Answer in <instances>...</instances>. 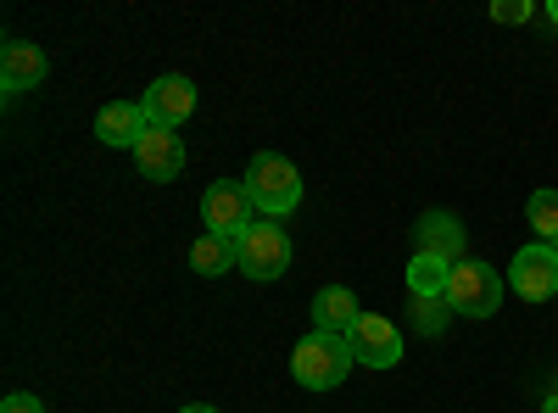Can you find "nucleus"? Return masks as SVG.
Instances as JSON below:
<instances>
[{
    "label": "nucleus",
    "mask_w": 558,
    "mask_h": 413,
    "mask_svg": "<svg viewBox=\"0 0 558 413\" xmlns=\"http://www.w3.org/2000/svg\"><path fill=\"white\" fill-rule=\"evenodd\" d=\"M235 257H241V274L246 280H279L291 268V235L279 223H252L246 235L235 241Z\"/></svg>",
    "instance_id": "39448f33"
},
{
    "label": "nucleus",
    "mask_w": 558,
    "mask_h": 413,
    "mask_svg": "<svg viewBox=\"0 0 558 413\" xmlns=\"http://www.w3.org/2000/svg\"><path fill=\"white\" fill-rule=\"evenodd\" d=\"M413 235H418V252H430V257H447V263H463V223L452 212H425L413 223Z\"/></svg>",
    "instance_id": "ddd939ff"
},
{
    "label": "nucleus",
    "mask_w": 558,
    "mask_h": 413,
    "mask_svg": "<svg viewBox=\"0 0 558 413\" xmlns=\"http://www.w3.org/2000/svg\"><path fill=\"white\" fill-rule=\"evenodd\" d=\"M146 129H151V118H146L140 101H112V107L96 112V141L112 146V151H123V146L134 151L140 141H146Z\"/></svg>",
    "instance_id": "9d476101"
},
{
    "label": "nucleus",
    "mask_w": 558,
    "mask_h": 413,
    "mask_svg": "<svg viewBox=\"0 0 558 413\" xmlns=\"http://www.w3.org/2000/svg\"><path fill=\"white\" fill-rule=\"evenodd\" d=\"M347 347H352V363H363V369H397L402 363V336L380 313H363L347 336Z\"/></svg>",
    "instance_id": "0eeeda50"
},
{
    "label": "nucleus",
    "mask_w": 558,
    "mask_h": 413,
    "mask_svg": "<svg viewBox=\"0 0 558 413\" xmlns=\"http://www.w3.org/2000/svg\"><path fill=\"white\" fill-rule=\"evenodd\" d=\"M492 17L497 23H531V0H497Z\"/></svg>",
    "instance_id": "a211bd4d"
},
{
    "label": "nucleus",
    "mask_w": 558,
    "mask_h": 413,
    "mask_svg": "<svg viewBox=\"0 0 558 413\" xmlns=\"http://www.w3.org/2000/svg\"><path fill=\"white\" fill-rule=\"evenodd\" d=\"M553 252H558V241H553Z\"/></svg>",
    "instance_id": "5701e85b"
},
{
    "label": "nucleus",
    "mask_w": 558,
    "mask_h": 413,
    "mask_svg": "<svg viewBox=\"0 0 558 413\" xmlns=\"http://www.w3.org/2000/svg\"><path fill=\"white\" fill-rule=\"evenodd\" d=\"M179 413H218V408H202V402H196V408H179Z\"/></svg>",
    "instance_id": "412c9836"
},
{
    "label": "nucleus",
    "mask_w": 558,
    "mask_h": 413,
    "mask_svg": "<svg viewBox=\"0 0 558 413\" xmlns=\"http://www.w3.org/2000/svg\"><path fill=\"white\" fill-rule=\"evenodd\" d=\"M140 107H146V118H151L157 129H179L184 118L196 112V84L184 78V73H162V78L146 89V101H140Z\"/></svg>",
    "instance_id": "6e6552de"
},
{
    "label": "nucleus",
    "mask_w": 558,
    "mask_h": 413,
    "mask_svg": "<svg viewBox=\"0 0 558 413\" xmlns=\"http://www.w3.org/2000/svg\"><path fill=\"white\" fill-rule=\"evenodd\" d=\"M447 296H436V302H413V330L418 336H441V325H447Z\"/></svg>",
    "instance_id": "f3484780"
},
{
    "label": "nucleus",
    "mask_w": 558,
    "mask_h": 413,
    "mask_svg": "<svg viewBox=\"0 0 558 413\" xmlns=\"http://www.w3.org/2000/svg\"><path fill=\"white\" fill-rule=\"evenodd\" d=\"M0 413H45V402L34 391H12L7 402H0Z\"/></svg>",
    "instance_id": "6ab92c4d"
},
{
    "label": "nucleus",
    "mask_w": 558,
    "mask_h": 413,
    "mask_svg": "<svg viewBox=\"0 0 558 413\" xmlns=\"http://www.w3.org/2000/svg\"><path fill=\"white\" fill-rule=\"evenodd\" d=\"M447 307L463 318H492L502 307V274L481 257H463L452 263V280H447Z\"/></svg>",
    "instance_id": "7ed1b4c3"
},
{
    "label": "nucleus",
    "mask_w": 558,
    "mask_h": 413,
    "mask_svg": "<svg viewBox=\"0 0 558 413\" xmlns=\"http://www.w3.org/2000/svg\"><path fill=\"white\" fill-rule=\"evenodd\" d=\"M447 280H452V263H447V257L413 252V263H408V296H413V302H436V296H447Z\"/></svg>",
    "instance_id": "4468645a"
},
{
    "label": "nucleus",
    "mask_w": 558,
    "mask_h": 413,
    "mask_svg": "<svg viewBox=\"0 0 558 413\" xmlns=\"http://www.w3.org/2000/svg\"><path fill=\"white\" fill-rule=\"evenodd\" d=\"M246 191L257 202V212L268 218H291L302 207V173L291 157H279V151H257L252 168H246Z\"/></svg>",
    "instance_id": "f257e3e1"
},
{
    "label": "nucleus",
    "mask_w": 558,
    "mask_h": 413,
    "mask_svg": "<svg viewBox=\"0 0 558 413\" xmlns=\"http://www.w3.org/2000/svg\"><path fill=\"white\" fill-rule=\"evenodd\" d=\"M191 268H196V274H207V280H218V274H229V268H241L235 241H223V235H202V241L191 246Z\"/></svg>",
    "instance_id": "2eb2a0df"
},
{
    "label": "nucleus",
    "mask_w": 558,
    "mask_h": 413,
    "mask_svg": "<svg viewBox=\"0 0 558 413\" xmlns=\"http://www.w3.org/2000/svg\"><path fill=\"white\" fill-rule=\"evenodd\" d=\"M547 17H553V23H558V0H553V7H547Z\"/></svg>",
    "instance_id": "4be33fe9"
},
{
    "label": "nucleus",
    "mask_w": 558,
    "mask_h": 413,
    "mask_svg": "<svg viewBox=\"0 0 558 413\" xmlns=\"http://www.w3.org/2000/svg\"><path fill=\"white\" fill-rule=\"evenodd\" d=\"M531 229H536L547 246L558 241V191H536L531 196Z\"/></svg>",
    "instance_id": "dca6fc26"
},
{
    "label": "nucleus",
    "mask_w": 558,
    "mask_h": 413,
    "mask_svg": "<svg viewBox=\"0 0 558 413\" xmlns=\"http://www.w3.org/2000/svg\"><path fill=\"white\" fill-rule=\"evenodd\" d=\"M134 168H140V179H151V185H168V179H179V168H184V141L173 129H146V141L134 146Z\"/></svg>",
    "instance_id": "1a4fd4ad"
},
{
    "label": "nucleus",
    "mask_w": 558,
    "mask_h": 413,
    "mask_svg": "<svg viewBox=\"0 0 558 413\" xmlns=\"http://www.w3.org/2000/svg\"><path fill=\"white\" fill-rule=\"evenodd\" d=\"M357 318H363V307L347 286H324L313 296V330H324V336H352Z\"/></svg>",
    "instance_id": "f8f14e48"
},
{
    "label": "nucleus",
    "mask_w": 558,
    "mask_h": 413,
    "mask_svg": "<svg viewBox=\"0 0 558 413\" xmlns=\"http://www.w3.org/2000/svg\"><path fill=\"white\" fill-rule=\"evenodd\" d=\"M202 223H207V235L241 241L246 229L257 223V202L246 191V179H218V185L202 196Z\"/></svg>",
    "instance_id": "20e7f679"
},
{
    "label": "nucleus",
    "mask_w": 558,
    "mask_h": 413,
    "mask_svg": "<svg viewBox=\"0 0 558 413\" xmlns=\"http://www.w3.org/2000/svg\"><path fill=\"white\" fill-rule=\"evenodd\" d=\"M508 286H514L525 302H553L558 296V252L547 241L520 246L514 263H508Z\"/></svg>",
    "instance_id": "423d86ee"
},
{
    "label": "nucleus",
    "mask_w": 558,
    "mask_h": 413,
    "mask_svg": "<svg viewBox=\"0 0 558 413\" xmlns=\"http://www.w3.org/2000/svg\"><path fill=\"white\" fill-rule=\"evenodd\" d=\"M45 78V51L28 39H7V51H0V84H7V96H23Z\"/></svg>",
    "instance_id": "9b49d317"
},
{
    "label": "nucleus",
    "mask_w": 558,
    "mask_h": 413,
    "mask_svg": "<svg viewBox=\"0 0 558 413\" xmlns=\"http://www.w3.org/2000/svg\"><path fill=\"white\" fill-rule=\"evenodd\" d=\"M347 369H352L347 336L313 330V336H302L296 352H291V375H296V386H307V391H336V386L347 380Z\"/></svg>",
    "instance_id": "f03ea898"
},
{
    "label": "nucleus",
    "mask_w": 558,
    "mask_h": 413,
    "mask_svg": "<svg viewBox=\"0 0 558 413\" xmlns=\"http://www.w3.org/2000/svg\"><path fill=\"white\" fill-rule=\"evenodd\" d=\"M542 413H558V391H553V397H547V402H542Z\"/></svg>",
    "instance_id": "aec40b11"
}]
</instances>
